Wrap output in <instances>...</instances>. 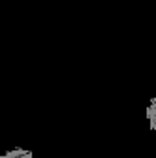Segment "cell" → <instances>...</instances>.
I'll return each mask as SVG.
<instances>
[{
	"instance_id": "1",
	"label": "cell",
	"mask_w": 156,
	"mask_h": 158,
	"mask_svg": "<svg viewBox=\"0 0 156 158\" xmlns=\"http://www.w3.org/2000/svg\"><path fill=\"white\" fill-rule=\"evenodd\" d=\"M147 121L152 132H156V94L150 98V102L147 106Z\"/></svg>"
},
{
	"instance_id": "2",
	"label": "cell",
	"mask_w": 156,
	"mask_h": 158,
	"mask_svg": "<svg viewBox=\"0 0 156 158\" xmlns=\"http://www.w3.org/2000/svg\"><path fill=\"white\" fill-rule=\"evenodd\" d=\"M0 158H34V154L30 151H25V149H11V151L4 152Z\"/></svg>"
}]
</instances>
